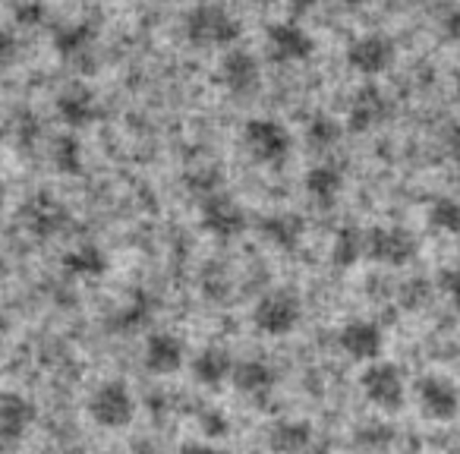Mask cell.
Returning a JSON list of instances; mask_svg holds the SVG:
<instances>
[{
    "instance_id": "1",
    "label": "cell",
    "mask_w": 460,
    "mask_h": 454,
    "mask_svg": "<svg viewBox=\"0 0 460 454\" xmlns=\"http://www.w3.org/2000/svg\"><path fill=\"white\" fill-rule=\"evenodd\" d=\"M183 35L192 48H230L243 35L237 16L217 4H196L183 20Z\"/></svg>"
},
{
    "instance_id": "2",
    "label": "cell",
    "mask_w": 460,
    "mask_h": 454,
    "mask_svg": "<svg viewBox=\"0 0 460 454\" xmlns=\"http://www.w3.org/2000/svg\"><path fill=\"white\" fill-rule=\"evenodd\" d=\"M243 148L256 165L262 167H281L288 165L294 152V136L281 120L271 117H252L243 127Z\"/></svg>"
},
{
    "instance_id": "3",
    "label": "cell",
    "mask_w": 460,
    "mask_h": 454,
    "mask_svg": "<svg viewBox=\"0 0 460 454\" xmlns=\"http://www.w3.org/2000/svg\"><path fill=\"white\" fill-rule=\"evenodd\" d=\"M85 414L95 423L98 429H108V432H117V429H127L136 416V397L129 391L127 382L120 378H108V382L95 385L85 401Z\"/></svg>"
},
{
    "instance_id": "4",
    "label": "cell",
    "mask_w": 460,
    "mask_h": 454,
    "mask_svg": "<svg viewBox=\"0 0 460 454\" xmlns=\"http://www.w3.org/2000/svg\"><path fill=\"white\" fill-rule=\"evenodd\" d=\"M303 319V300L290 288H275L262 294L252 307V325L265 338H288L300 328Z\"/></svg>"
},
{
    "instance_id": "5",
    "label": "cell",
    "mask_w": 460,
    "mask_h": 454,
    "mask_svg": "<svg viewBox=\"0 0 460 454\" xmlns=\"http://www.w3.org/2000/svg\"><path fill=\"white\" fill-rule=\"evenodd\" d=\"M359 391H363L366 404L376 407L378 414H397L403 407V401H407V378H403L397 363L376 360L359 376Z\"/></svg>"
},
{
    "instance_id": "6",
    "label": "cell",
    "mask_w": 460,
    "mask_h": 454,
    "mask_svg": "<svg viewBox=\"0 0 460 454\" xmlns=\"http://www.w3.org/2000/svg\"><path fill=\"white\" fill-rule=\"evenodd\" d=\"M420 244L407 227H397V224H385V227H372L366 231V259L378 265H388V269H401V265L413 263Z\"/></svg>"
},
{
    "instance_id": "7",
    "label": "cell",
    "mask_w": 460,
    "mask_h": 454,
    "mask_svg": "<svg viewBox=\"0 0 460 454\" xmlns=\"http://www.w3.org/2000/svg\"><path fill=\"white\" fill-rule=\"evenodd\" d=\"M199 224L202 231L211 234L215 240H237L240 234L246 231V218L243 205L237 199L224 196V192H211V196L202 199V209H199Z\"/></svg>"
},
{
    "instance_id": "8",
    "label": "cell",
    "mask_w": 460,
    "mask_h": 454,
    "mask_svg": "<svg viewBox=\"0 0 460 454\" xmlns=\"http://www.w3.org/2000/svg\"><path fill=\"white\" fill-rule=\"evenodd\" d=\"M413 397L426 420L451 423L460 414V388L447 376H438V372L422 376L413 388Z\"/></svg>"
},
{
    "instance_id": "9",
    "label": "cell",
    "mask_w": 460,
    "mask_h": 454,
    "mask_svg": "<svg viewBox=\"0 0 460 454\" xmlns=\"http://www.w3.org/2000/svg\"><path fill=\"white\" fill-rule=\"evenodd\" d=\"M217 83L237 98H250L262 85V70H259L256 54L243 51V48H230L221 60H217Z\"/></svg>"
},
{
    "instance_id": "10",
    "label": "cell",
    "mask_w": 460,
    "mask_h": 454,
    "mask_svg": "<svg viewBox=\"0 0 460 454\" xmlns=\"http://www.w3.org/2000/svg\"><path fill=\"white\" fill-rule=\"evenodd\" d=\"M394 41L391 35L385 32H369V35H359L347 45V64L350 70H357L359 76H382L385 70H391L394 64Z\"/></svg>"
},
{
    "instance_id": "11",
    "label": "cell",
    "mask_w": 460,
    "mask_h": 454,
    "mask_svg": "<svg viewBox=\"0 0 460 454\" xmlns=\"http://www.w3.org/2000/svg\"><path fill=\"white\" fill-rule=\"evenodd\" d=\"M20 218H22V224H26V231L35 234L39 240L58 237V234H64L66 224H70L66 205L60 202V199H54L51 192H35L32 199H26Z\"/></svg>"
},
{
    "instance_id": "12",
    "label": "cell",
    "mask_w": 460,
    "mask_h": 454,
    "mask_svg": "<svg viewBox=\"0 0 460 454\" xmlns=\"http://www.w3.org/2000/svg\"><path fill=\"white\" fill-rule=\"evenodd\" d=\"M265 48L278 64H303L315 54V41L296 22H271L265 29Z\"/></svg>"
},
{
    "instance_id": "13",
    "label": "cell",
    "mask_w": 460,
    "mask_h": 454,
    "mask_svg": "<svg viewBox=\"0 0 460 454\" xmlns=\"http://www.w3.org/2000/svg\"><path fill=\"white\" fill-rule=\"evenodd\" d=\"M338 347L357 363H376L385 351V328L372 319H350L341 325Z\"/></svg>"
},
{
    "instance_id": "14",
    "label": "cell",
    "mask_w": 460,
    "mask_h": 454,
    "mask_svg": "<svg viewBox=\"0 0 460 454\" xmlns=\"http://www.w3.org/2000/svg\"><path fill=\"white\" fill-rule=\"evenodd\" d=\"M142 363L152 376H177L186 366V344L180 334L173 332H155L148 334L146 351H142Z\"/></svg>"
},
{
    "instance_id": "15",
    "label": "cell",
    "mask_w": 460,
    "mask_h": 454,
    "mask_svg": "<svg viewBox=\"0 0 460 454\" xmlns=\"http://www.w3.org/2000/svg\"><path fill=\"white\" fill-rule=\"evenodd\" d=\"M35 404L20 391H4L0 395V445H16L35 426Z\"/></svg>"
},
{
    "instance_id": "16",
    "label": "cell",
    "mask_w": 460,
    "mask_h": 454,
    "mask_svg": "<svg viewBox=\"0 0 460 454\" xmlns=\"http://www.w3.org/2000/svg\"><path fill=\"white\" fill-rule=\"evenodd\" d=\"M58 117L64 127L70 129H85L102 117V104L98 95L83 83H73L70 89H64L58 95Z\"/></svg>"
},
{
    "instance_id": "17",
    "label": "cell",
    "mask_w": 460,
    "mask_h": 454,
    "mask_svg": "<svg viewBox=\"0 0 460 454\" xmlns=\"http://www.w3.org/2000/svg\"><path fill=\"white\" fill-rule=\"evenodd\" d=\"M230 385L237 388L240 397H250V401H262V397H269L271 391L278 388V369L269 363V360H259V357L240 360V363L234 366Z\"/></svg>"
},
{
    "instance_id": "18",
    "label": "cell",
    "mask_w": 460,
    "mask_h": 454,
    "mask_svg": "<svg viewBox=\"0 0 460 454\" xmlns=\"http://www.w3.org/2000/svg\"><path fill=\"white\" fill-rule=\"evenodd\" d=\"M391 117V102L378 85H363V89L353 95L350 114H347V129L353 133H369L382 120Z\"/></svg>"
},
{
    "instance_id": "19",
    "label": "cell",
    "mask_w": 460,
    "mask_h": 454,
    "mask_svg": "<svg viewBox=\"0 0 460 454\" xmlns=\"http://www.w3.org/2000/svg\"><path fill=\"white\" fill-rule=\"evenodd\" d=\"M234 366H237V360L230 357V351H224V347H217V344H208L190 360V376H192V382L202 385V388H217V385L230 382Z\"/></svg>"
},
{
    "instance_id": "20",
    "label": "cell",
    "mask_w": 460,
    "mask_h": 454,
    "mask_svg": "<svg viewBox=\"0 0 460 454\" xmlns=\"http://www.w3.org/2000/svg\"><path fill=\"white\" fill-rule=\"evenodd\" d=\"M259 231L275 250L294 253L306 237V218L296 215V211H271L259 221Z\"/></svg>"
},
{
    "instance_id": "21",
    "label": "cell",
    "mask_w": 460,
    "mask_h": 454,
    "mask_svg": "<svg viewBox=\"0 0 460 454\" xmlns=\"http://www.w3.org/2000/svg\"><path fill=\"white\" fill-rule=\"evenodd\" d=\"M309 445H313V426L306 420L288 416V420L271 423L269 448L275 454H306Z\"/></svg>"
},
{
    "instance_id": "22",
    "label": "cell",
    "mask_w": 460,
    "mask_h": 454,
    "mask_svg": "<svg viewBox=\"0 0 460 454\" xmlns=\"http://www.w3.org/2000/svg\"><path fill=\"white\" fill-rule=\"evenodd\" d=\"M64 269H66V275L83 278V281L102 278L104 272H108V253L98 244H76L73 250L64 253Z\"/></svg>"
},
{
    "instance_id": "23",
    "label": "cell",
    "mask_w": 460,
    "mask_h": 454,
    "mask_svg": "<svg viewBox=\"0 0 460 454\" xmlns=\"http://www.w3.org/2000/svg\"><path fill=\"white\" fill-rule=\"evenodd\" d=\"M95 45V29L89 22H70V26H60L51 39V48L60 60H79L92 51Z\"/></svg>"
},
{
    "instance_id": "24",
    "label": "cell",
    "mask_w": 460,
    "mask_h": 454,
    "mask_svg": "<svg viewBox=\"0 0 460 454\" xmlns=\"http://www.w3.org/2000/svg\"><path fill=\"white\" fill-rule=\"evenodd\" d=\"M303 190H306V196L313 199V202L332 205L334 199L341 196V190H344V174L334 165H315V167H309L306 177H303Z\"/></svg>"
},
{
    "instance_id": "25",
    "label": "cell",
    "mask_w": 460,
    "mask_h": 454,
    "mask_svg": "<svg viewBox=\"0 0 460 454\" xmlns=\"http://www.w3.org/2000/svg\"><path fill=\"white\" fill-rule=\"evenodd\" d=\"M328 256H332V265H338V269H353V265L366 256V234L359 231L357 224H344V227H338Z\"/></svg>"
},
{
    "instance_id": "26",
    "label": "cell",
    "mask_w": 460,
    "mask_h": 454,
    "mask_svg": "<svg viewBox=\"0 0 460 454\" xmlns=\"http://www.w3.org/2000/svg\"><path fill=\"white\" fill-rule=\"evenodd\" d=\"M51 165L64 177H76L83 174V142L73 133H64L51 142Z\"/></svg>"
},
{
    "instance_id": "27",
    "label": "cell",
    "mask_w": 460,
    "mask_h": 454,
    "mask_svg": "<svg viewBox=\"0 0 460 454\" xmlns=\"http://www.w3.org/2000/svg\"><path fill=\"white\" fill-rule=\"evenodd\" d=\"M429 227L445 237H460V202L451 196H438L429 205Z\"/></svg>"
},
{
    "instance_id": "28",
    "label": "cell",
    "mask_w": 460,
    "mask_h": 454,
    "mask_svg": "<svg viewBox=\"0 0 460 454\" xmlns=\"http://www.w3.org/2000/svg\"><path fill=\"white\" fill-rule=\"evenodd\" d=\"M341 136H344V127H341V123L334 120L332 114H315L313 120H309V127H306L309 146L319 148V152H325V148L338 146Z\"/></svg>"
},
{
    "instance_id": "29",
    "label": "cell",
    "mask_w": 460,
    "mask_h": 454,
    "mask_svg": "<svg viewBox=\"0 0 460 454\" xmlns=\"http://www.w3.org/2000/svg\"><path fill=\"white\" fill-rule=\"evenodd\" d=\"M353 439L359 441V448H372V451H378V448H388L391 441H394V429H391L388 423L376 420V423H366Z\"/></svg>"
},
{
    "instance_id": "30",
    "label": "cell",
    "mask_w": 460,
    "mask_h": 454,
    "mask_svg": "<svg viewBox=\"0 0 460 454\" xmlns=\"http://www.w3.org/2000/svg\"><path fill=\"white\" fill-rule=\"evenodd\" d=\"M13 20H16V26H22V29H39L41 22L48 20V10L41 0H20L13 10Z\"/></svg>"
},
{
    "instance_id": "31",
    "label": "cell",
    "mask_w": 460,
    "mask_h": 454,
    "mask_svg": "<svg viewBox=\"0 0 460 454\" xmlns=\"http://www.w3.org/2000/svg\"><path fill=\"white\" fill-rule=\"evenodd\" d=\"M438 288H441V294H445V300L460 313V265H451V269L441 272Z\"/></svg>"
},
{
    "instance_id": "32",
    "label": "cell",
    "mask_w": 460,
    "mask_h": 454,
    "mask_svg": "<svg viewBox=\"0 0 460 454\" xmlns=\"http://www.w3.org/2000/svg\"><path fill=\"white\" fill-rule=\"evenodd\" d=\"M39 117L29 114V111H22L20 117H16V136H20V146H32L35 139H39Z\"/></svg>"
},
{
    "instance_id": "33",
    "label": "cell",
    "mask_w": 460,
    "mask_h": 454,
    "mask_svg": "<svg viewBox=\"0 0 460 454\" xmlns=\"http://www.w3.org/2000/svg\"><path fill=\"white\" fill-rule=\"evenodd\" d=\"M16 54H20V39H16V32H10V29L0 26V67L13 64Z\"/></svg>"
},
{
    "instance_id": "34",
    "label": "cell",
    "mask_w": 460,
    "mask_h": 454,
    "mask_svg": "<svg viewBox=\"0 0 460 454\" xmlns=\"http://www.w3.org/2000/svg\"><path fill=\"white\" fill-rule=\"evenodd\" d=\"M180 454H230V451L211 439H205V441L192 439V441H183V445H180Z\"/></svg>"
},
{
    "instance_id": "35",
    "label": "cell",
    "mask_w": 460,
    "mask_h": 454,
    "mask_svg": "<svg viewBox=\"0 0 460 454\" xmlns=\"http://www.w3.org/2000/svg\"><path fill=\"white\" fill-rule=\"evenodd\" d=\"M441 29H445V39L460 41V4H457V7H451L445 16H441Z\"/></svg>"
},
{
    "instance_id": "36",
    "label": "cell",
    "mask_w": 460,
    "mask_h": 454,
    "mask_svg": "<svg viewBox=\"0 0 460 454\" xmlns=\"http://www.w3.org/2000/svg\"><path fill=\"white\" fill-rule=\"evenodd\" d=\"M313 7H315V0H294V4H290V13L303 16V13H309Z\"/></svg>"
},
{
    "instance_id": "37",
    "label": "cell",
    "mask_w": 460,
    "mask_h": 454,
    "mask_svg": "<svg viewBox=\"0 0 460 454\" xmlns=\"http://www.w3.org/2000/svg\"><path fill=\"white\" fill-rule=\"evenodd\" d=\"M0 332H7V313L0 309Z\"/></svg>"
},
{
    "instance_id": "38",
    "label": "cell",
    "mask_w": 460,
    "mask_h": 454,
    "mask_svg": "<svg viewBox=\"0 0 460 454\" xmlns=\"http://www.w3.org/2000/svg\"><path fill=\"white\" fill-rule=\"evenodd\" d=\"M4 199H7V190H4V183H0V209H4Z\"/></svg>"
},
{
    "instance_id": "39",
    "label": "cell",
    "mask_w": 460,
    "mask_h": 454,
    "mask_svg": "<svg viewBox=\"0 0 460 454\" xmlns=\"http://www.w3.org/2000/svg\"><path fill=\"white\" fill-rule=\"evenodd\" d=\"M256 4H262V7H271V4H278V0H256Z\"/></svg>"
},
{
    "instance_id": "40",
    "label": "cell",
    "mask_w": 460,
    "mask_h": 454,
    "mask_svg": "<svg viewBox=\"0 0 460 454\" xmlns=\"http://www.w3.org/2000/svg\"><path fill=\"white\" fill-rule=\"evenodd\" d=\"M0 142H4V136H0Z\"/></svg>"
},
{
    "instance_id": "41",
    "label": "cell",
    "mask_w": 460,
    "mask_h": 454,
    "mask_svg": "<svg viewBox=\"0 0 460 454\" xmlns=\"http://www.w3.org/2000/svg\"><path fill=\"white\" fill-rule=\"evenodd\" d=\"M0 454H4V451H0Z\"/></svg>"
}]
</instances>
